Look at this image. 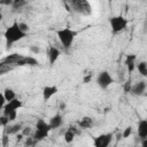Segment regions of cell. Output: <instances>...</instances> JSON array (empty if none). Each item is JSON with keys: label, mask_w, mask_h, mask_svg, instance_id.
I'll return each instance as SVG.
<instances>
[{"label": "cell", "mask_w": 147, "mask_h": 147, "mask_svg": "<svg viewBox=\"0 0 147 147\" xmlns=\"http://www.w3.org/2000/svg\"><path fill=\"white\" fill-rule=\"evenodd\" d=\"M26 36V33H24L20 26H18V22H14L9 28L6 29L5 33H3V37L6 39V45L8 48L11 47V45L21 39H23L24 37Z\"/></svg>", "instance_id": "cell-1"}, {"label": "cell", "mask_w": 147, "mask_h": 147, "mask_svg": "<svg viewBox=\"0 0 147 147\" xmlns=\"http://www.w3.org/2000/svg\"><path fill=\"white\" fill-rule=\"evenodd\" d=\"M77 34H78V32L76 30L70 29V28H63V29L56 30V36H57L61 45L63 46V48L65 51H69V48L71 47Z\"/></svg>", "instance_id": "cell-2"}, {"label": "cell", "mask_w": 147, "mask_h": 147, "mask_svg": "<svg viewBox=\"0 0 147 147\" xmlns=\"http://www.w3.org/2000/svg\"><path fill=\"white\" fill-rule=\"evenodd\" d=\"M68 6L70 10L80 15H90L92 11L90 2L86 0H71L68 2Z\"/></svg>", "instance_id": "cell-3"}, {"label": "cell", "mask_w": 147, "mask_h": 147, "mask_svg": "<svg viewBox=\"0 0 147 147\" xmlns=\"http://www.w3.org/2000/svg\"><path fill=\"white\" fill-rule=\"evenodd\" d=\"M109 24H110L113 34H117L125 30L127 25V20L122 15H117V16H113L109 18Z\"/></svg>", "instance_id": "cell-4"}, {"label": "cell", "mask_w": 147, "mask_h": 147, "mask_svg": "<svg viewBox=\"0 0 147 147\" xmlns=\"http://www.w3.org/2000/svg\"><path fill=\"white\" fill-rule=\"evenodd\" d=\"M113 83H114V79H113L111 75L107 70H103V71L99 72V75L96 77V84L101 90L108 88Z\"/></svg>", "instance_id": "cell-5"}, {"label": "cell", "mask_w": 147, "mask_h": 147, "mask_svg": "<svg viewBox=\"0 0 147 147\" xmlns=\"http://www.w3.org/2000/svg\"><path fill=\"white\" fill-rule=\"evenodd\" d=\"M23 107V103H22V101L20 100V99H14V100H11V101H9V102H7L6 105H5V107L2 108V115H5V116H7L8 114H10L11 111H17L20 108H22Z\"/></svg>", "instance_id": "cell-6"}, {"label": "cell", "mask_w": 147, "mask_h": 147, "mask_svg": "<svg viewBox=\"0 0 147 147\" xmlns=\"http://www.w3.org/2000/svg\"><path fill=\"white\" fill-rule=\"evenodd\" d=\"M111 138H113L111 133H102V134L96 136L93 139L94 147H108L111 141Z\"/></svg>", "instance_id": "cell-7"}, {"label": "cell", "mask_w": 147, "mask_h": 147, "mask_svg": "<svg viewBox=\"0 0 147 147\" xmlns=\"http://www.w3.org/2000/svg\"><path fill=\"white\" fill-rule=\"evenodd\" d=\"M24 55L22 54H17V53H13V54H9L5 57L1 59L0 63H5V64H8V65H17V63L23 59Z\"/></svg>", "instance_id": "cell-8"}, {"label": "cell", "mask_w": 147, "mask_h": 147, "mask_svg": "<svg viewBox=\"0 0 147 147\" xmlns=\"http://www.w3.org/2000/svg\"><path fill=\"white\" fill-rule=\"evenodd\" d=\"M47 55H48V61H49V64H51V65H53V64H54V63L57 61V59L60 57L61 52H60V49H59L57 47H55V46H49V47H48Z\"/></svg>", "instance_id": "cell-9"}, {"label": "cell", "mask_w": 147, "mask_h": 147, "mask_svg": "<svg viewBox=\"0 0 147 147\" xmlns=\"http://www.w3.org/2000/svg\"><path fill=\"white\" fill-rule=\"evenodd\" d=\"M136 60H137V55L136 54H127L125 56V61H124V64L129 71V74H132L133 70L136 69L137 64H136Z\"/></svg>", "instance_id": "cell-10"}, {"label": "cell", "mask_w": 147, "mask_h": 147, "mask_svg": "<svg viewBox=\"0 0 147 147\" xmlns=\"http://www.w3.org/2000/svg\"><path fill=\"white\" fill-rule=\"evenodd\" d=\"M146 87H147L146 82H144V80L138 82V83H136L134 85H132L131 94H133V95H138V96H139V95H142L144 92H145V90H146Z\"/></svg>", "instance_id": "cell-11"}, {"label": "cell", "mask_w": 147, "mask_h": 147, "mask_svg": "<svg viewBox=\"0 0 147 147\" xmlns=\"http://www.w3.org/2000/svg\"><path fill=\"white\" fill-rule=\"evenodd\" d=\"M51 130H52V127H51L49 123H46L41 118H39L37 121V123H36V131L41 132V133H45V134H48Z\"/></svg>", "instance_id": "cell-12"}, {"label": "cell", "mask_w": 147, "mask_h": 147, "mask_svg": "<svg viewBox=\"0 0 147 147\" xmlns=\"http://www.w3.org/2000/svg\"><path fill=\"white\" fill-rule=\"evenodd\" d=\"M57 93V86L52 85V86H45L42 88V99L45 101H48L54 94Z\"/></svg>", "instance_id": "cell-13"}, {"label": "cell", "mask_w": 147, "mask_h": 147, "mask_svg": "<svg viewBox=\"0 0 147 147\" xmlns=\"http://www.w3.org/2000/svg\"><path fill=\"white\" fill-rule=\"evenodd\" d=\"M138 136L141 139H146L147 138V119H140L138 122Z\"/></svg>", "instance_id": "cell-14"}, {"label": "cell", "mask_w": 147, "mask_h": 147, "mask_svg": "<svg viewBox=\"0 0 147 147\" xmlns=\"http://www.w3.org/2000/svg\"><path fill=\"white\" fill-rule=\"evenodd\" d=\"M17 65H39V61L32 56H23V59L17 63Z\"/></svg>", "instance_id": "cell-15"}, {"label": "cell", "mask_w": 147, "mask_h": 147, "mask_svg": "<svg viewBox=\"0 0 147 147\" xmlns=\"http://www.w3.org/2000/svg\"><path fill=\"white\" fill-rule=\"evenodd\" d=\"M62 123H63V119H62V116L60 114H56V115L52 116L51 119H49V125H51L52 130L60 127L62 125Z\"/></svg>", "instance_id": "cell-16"}, {"label": "cell", "mask_w": 147, "mask_h": 147, "mask_svg": "<svg viewBox=\"0 0 147 147\" xmlns=\"http://www.w3.org/2000/svg\"><path fill=\"white\" fill-rule=\"evenodd\" d=\"M92 125H93V119H92L91 117H88V116H84V117L78 122V126H79L82 130H84V129H90Z\"/></svg>", "instance_id": "cell-17"}, {"label": "cell", "mask_w": 147, "mask_h": 147, "mask_svg": "<svg viewBox=\"0 0 147 147\" xmlns=\"http://www.w3.org/2000/svg\"><path fill=\"white\" fill-rule=\"evenodd\" d=\"M22 129H23L22 124L16 123V124H13V125L7 126V127H6V132H7L8 136H9V134H18V132H21Z\"/></svg>", "instance_id": "cell-18"}, {"label": "cell", "mask_w": 147, "mask_h": 147, "mask_svg": "<svg viewBox=\"0 0 147 147\" xmlns=\"http://www.w3.org/2000/svg\"><path fill=\"white\" fill-rule=\"evenodd\" d=\"M77 134L72 131V129L69 126L68 129H67V131L64 132V141L67 142V144H71L72 141H74V139H75V137H76Z\"/></svg>", "instance_id": "cell-19"}, {"label": "cell", "mask_w": 147, "mask_h": 147, "mask_svg": "<svg viewBox=\"0 0 147 147\" xmlns=\"http://www.w3.org/2000/svg\"><path fill=\"white\" fill-rule=\"evenodd\" d=\"M136 68L138 69V71H139V74H140L141 76L147 77V62H146V61H140V62L137 64Z\"/></svg>", "instance_id": "cell-20"}, {"label": "cell", "mask_w": 147, "mask_h": 147, "mask_svg": "<svg viewBox=\"0 0 147 147\" xmlns=\"http://www.w3.org/2000/svg\"><path fill=\"white\" fill-rule=\"evenodd\" d=\"M2 94H3V96H5V99H6L7 102H9V101L16 99V93H15L11 88H6V90L2 92Z\"/></svg>", "instance_id": "cell-21"}, {"label": "cell", "mask_w": 147, "mask_h": 147, "mask_svg": "<svg viewBox=\"0 0 147 147\" xmlns=\"http://www.w3.org/2000/svg\"><path fill=\"white\" fill-rule=\"evenodd\" d=\"M38 141L33 137H26L24 140V147H33Z\"/></svg>", "instance_id": "cell-22"}, {"label": "cell", "mask_w": 147, "mask_h": 147, "mask_svg": "<svg viewBox=\"0 0 147 147\" xmlns=\"http://www.w3.org/2000/svg\"><path fill=\"white\" fill-rule=\"evenodd\" d=\"M25 5H26V1H24V0H14L11 7H13V9H21Z\"/></svg>", "instance_id": "cell-23"}, {"label": "cell", "mask_w": 147, "mask_h": 147, "mask_svg": "<svg viewBox=\"0 0 147 147\" xmlns=\"http://www.w3.org/2000/svg\"><path fill=\"white\" fill-rule=\"evenodd\" d=\"M131 90H132V83L130 79H127L123 85V91H124V93L127 94V93H131Z\"/></svg>", "instance_id": "cell-24"}, {"label": "cell", "mask_w": 147, "mask_h": 147, "mask_svg": "<svg viewBox=\"0 0 147 147\" xmlns=\"http://www.w3.org/2000/svg\"><path fill=\"white\" fill-rule=\"evenodd\" d=\"M11 69H13V67H11V65L5 64V63H0V74H1V75L6 74L7 71H9V70H11Z\"/></svg>", "instance_id": "cell-25"}, {"label": "cell", "mask_w": 147, "mask_h": 147, "mask_svg": "<svg viewBox=\"0 0 147 147\" xmlns=\"http://www.w3.org/2000/svg\"><path fill=\"white\" fill-rule=\"evenodd\" d=\"M9 118L7 117V116H5V115H1V117H0V124H1V126L2 127H7V125L9 124Z\"/></svg>", "instance_id": "cell-26"}, {"label": "cell", "mask_w": 147, "mask_h": 147, "mask_svg": "<svg viewBox=\"0 0 147 147\" xmlns=\"http://www.w3.org/2000/svg\"><path fill=\"white\" fill-rule=\"evenodd\" d=\"M18 26H20V29H21L24 33H28V31L30 30L29 25H28L26 23H24V22H18Z\"/></svg>", "instance_id": "cell-27"}, {"label": "cell", "mask_w": 147, "mask_h": 147, "mask_svg": "<svg viewBox=\"0 0 147 147\" xmlns=\"http://www.w3.org/2000/svg\"><path fill=\"white\" fill-rule=\"evenodd\" d=\"M131 133H132V127H131V126H127V127L124 129L122 137H123V138H129V137L131 136Z\"/></svg>", "instance_id": "cell-28"}, {"label": "cell", "mask_w": 147, "mask_h": 147, "mask_svg": "<svg viewBox=\"0 0 147 147\" xmlns=\"http://www.w3.org/2000/svg\"><path fill=\"white\" fill-rule=\"evenodd\" d=\"M21 133H22L24 137H30V133H31V127H29V126L23 127V129H22V131H21Z\"/></svg>", "instance_id": "cell-29"}, {"label": "cell", "mask_w": 147, "mask_h": 147, "mask_svg": "<svg viewBox=\"0 0 147 147\" xmlns=\"http://www.w3.org/2000/svg\"><path fill=\"white\" fill-rule=\"evenodd\" d=\"M92 74H87V75H85L84 77H83V83L84 84H88L91 80H92Z\"/></svg>", "instance_id": "cell-30"}, {"label": "cell", "mask_w": 147, "mask_h": 147, "mask_svg": "<svg viewBox=\"0 0 147 147\" xmlns=\"http://www.w3.org/2000/svg\"><path fill=\"white\" fill-rule=\"evenodd\" d=\"M8 141H9V137H8V136H6V134H3V136H2V139H1V144H2V147H7V145H8Z\"/></svg>", "instance_id": "cell-31"}, {"label": "cell", "mask_w": 147, "mask_h": 147, "mask_svg": "<svg viewBox=\"0 0 147 147\" xmlns=\"http://www.w3.org/2000/svg\"><path fill=\"white\" fill-rule=\"evenodd\" d=\"M16 116H17V111H11L10 114L7 115V117L9 118L10 122H11V121H15V119H16Z\"/></svg>", "instance_id": "cell-32"}, {"label": "cell", "mask_w": 147, "mask_h": 147, "mask_svg": "<svg viewBox=\"0 0 147 147\" xmlns=\"http://www.w3.org/2000/svg\"><path fill=\"white\" fill-rule=\"evenodd\" d=\"M30 51H31L32 53H34V54L40 53V48H39L38 46H30Z\"/></svg>", "instance_id": "cell-33"}, {"label": "cell", "mask_w": 147, "mask_h": 147, "mask_svg": "<svg viewBox=\"0 0 147 147\" xmlns=\"http://www.w3.org/2000/svg\"><path fill=\"white\" fill-rule=\"evenodd\" d=\"M13 1L14 0H1L0 3L1 5H7V6H11L13 5Z\"/></svg>", "instance_id": "cell-34"}, {"label": "cell", "mask_w": 147, "mask_h": 147, "mask_svg": "<svg viewBox=\"0 0 147 147\" xmlns=\"http://www.w3.org/2000/svg\"><path fill=\"white\" fill-rule=\"evenodd\" d=\"M23 138H24V136H23V134H22L21 132H20L18 134H16V141H17V142L22 141V139H23Z\"/></svg>", "instance_id": "cell-35"}, {"label": "cell", "mask_w": 147, "mask_h": 147, "mask_svg": "<svg viewBox=\"0 0 147 147\" xmlns=\"http://www.w3.org/2000/svg\"><path fill=\"white\" fill-rule=\"evenodd\" d=\"M141 147H147V138L141 140Z\"/></svg>", "instance_id": "cell-36"}, {"label": "cell", "mask_w": 147, "mask_h": 147, "mask_svg": "<svg viewBox=\"0 0 147 147\" xmlns=\"http://www.w3.org/2000/svg\"><path fill=\"white\" fill-rule=\"evenodd\" d=\"M60 109H61V110L65 109V103H64V102H61V105H60Z\"/></svg>", "instance_id": "cell-37"}]
</instances>
